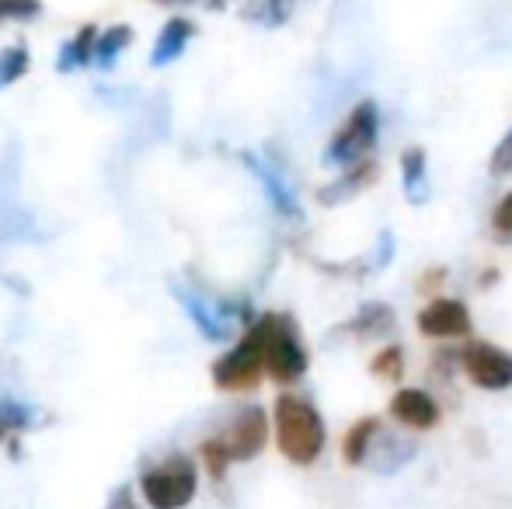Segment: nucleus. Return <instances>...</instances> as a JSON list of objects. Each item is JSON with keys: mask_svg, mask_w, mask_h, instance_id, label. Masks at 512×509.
Instances as JSON below:
<instances>
[{"mask_svg": "<svg viewBox=\"0 0 512 509\" xmlns=\"http://www.w3.org/2000/svg\"><path fill=\"white\" fill-rule=\"evenodd\" d=\"M272 426H276V447L297 468H310L328 447V426L317 405L304 394H279L272 408Z\"/></svg>", "mask_w": 512, "mask_h": 509, "instance_id": "f257e3e1", "label": "nucleus"}, {"mask_svg": "<svg viewBox=\"0 0 512 509\" xmlns=\"http://www.w3.org/2000/svg\"><path fill=\"white\" fill-rule=\"evenodd\" d=\"M380 129H384V116H380L377 98H359L349 109V116L328 136V147H324L321 161L335 171L349 168L356 161H366V157L377 154Z\"/></svg>", "mask_w": 512, "mask_h": 509, "instance_id": "f03ea898", "label": "nucleus"}, {"mask_svg": "<svg viewBox=\"0 0 512 509\" xmlns=\"http://www.w3.org/2000/svg\"><path fill=\"white\" fill-rule=\"evenodd\" d=\"M262 321H265V374L283 387L304 381L310 356L304 339H300L297 321L290 314H276V311L262 314Z\"/></svg>", "mask_w": 512, "mask_h": 509, "instance_id": "7ed1b4c3", "label": "nucleus"}, {"mask_svg": "<svg viewBox=\"0 0 512 509\" xmlns=\"http://www.w3.org/2000/svg\"><path fill=\"white\" fill-rule=\"evenodd\" d=\"M199 471L189 454H168L140 475V492L150 509H185L196 499Z\"/></svg>", "mask_w": 512, "mask_h": 509, "instance_id": "20e7f679", "label": "nucleus"}, {"mask_svg": "<svg viewBox=\"0 0 512 509\" xmlns=\"http://www.w3.org/2000/svg\"><path fill=\"white\" fill-rule=\"evenodd\" d=\"M265 377V321L255 318L234 349L213 363V384L227 394L255 391Z\"/></svg>", "mask_w": 512, "mask_h": 509, "instance_id": "39448f33", "label": "nucleus"}, {"mask_svg": "<svg viewBox=\"0 0 512 509\" xmlns=\"http://www.w3.org/2000/svg\"><path fill=\"white\" fill-rule=\"evenodd\" d=\"M460 374L467 377L474 387L488 394H502L512 387V353L488 339H467L457 349Z\"/></svg>", "mask_w": 512, "mask_h": 509, "instance_id": "423d86ee", "label": "nucleus"}, {"mask_svg": "<svg viewBox=\"0 0 512 509\" xmlns=\"http://www.w3.org/2000/svg\"><path fill=\"white\" fill-rule=\"evenodd\" d=\"M415 328L429 342H467L474 339V314L460 297H432L415 314Z\"/></svg>", "mask_w": 512, "mask_h": 509, "instance_id": "0eeeda50", "label": "nucleus"}, {"mask_svg": "<svg viewBox=\"0 0 512 509\" xmlns=\"http://www.w3.org/2000/svg\"><path fill=\"white\" fill-rule=\"evenodd\" d=\"M220 440L227 443L230 450V461H255L258 454L265 450L269 443V415L265 408L258 405H248L230 419V426L220 433Z\"/></svg>", "mask_w": 512, "mask_h": 509, "instance_id": "6e6552de", "label": "nucleus"}, {"mask_svg": "<svg viewBox=\"0 0 512 509\" xmlns=\"http://www.w3.org/2000/svg\"><path fill=\"white\" fill-rule=\"evenodd\" d=\"M387 415L398 426L415 429V433H429L443 422V405L436 401V394L425 387H398L387 401Z\"/></svg>", "mask_w": 512, "mask_h": 509, "instance_id": "1a4fd4ad", "label": "nucleus"}, {"mask_svg": "<svg viewBox=\"0 0 512 509\" xmlns=\"http://www.w3.org/2000/svg\"><path fill=\"white\" fill-rule=\"evenodd\" d=\"M241 161H244V168L255 175V182L262 185L265 199H269L272 210H276L279 217L293 220V224H297V220H304V206H300L297 192H293V185L286 182V175L276 168V164L265 161V157H258V154H251V150H244Z\"/></svg>", "mask_w": 512, "mask_h": 509, "instance_id": "9d476101", "label": "nucleus"}, {"mask_svg": "<svg viewBox=\"0 0 512 509\" xmlns=\"http://www.w3.org/2000/svg\"><path fill=\"white\" fill-rule=\"evenodd\" d=\"M377 178H380V161L377 157H366V161H356V164H349V168L338 171L328 185L317 189L314 199L321 206H342V203H349V199L370 192V185H377Z\"/></svg>", "mask_w": 512, "mask_h": 509, "instance_id": "9b49d317", "label": "nucleus"}, {"mask_svg": "<svg viewBox=\"0 0 512 509\" xmlns=\"http://www.w3.org/2000/svg\"><path fill=\"white\" fill-rule=\"evenodd\" d=\"M171 290H175V297L182 300V307L192 318V325H196L209 342L227 339L230 325H234V311H230V304H213V300L199 297L196 290H185V286H171Z\"/></svg>", "mask_w": 512, "mask_h": 509, "instance_id": "f8f14e48", "label": "nucleus"}, {"mask_svg": "<svg viewBox=\"0 0 512 509\" xmlns=\"http://www.w3.org/2000/svg\"><path fill=\"white\" fill-rule=\"evenodd\" d=\"M398 171H401V192H405L408 206H425L432 196V182H429V154H425L422 143H411L401 150L398 157Z\"/></svg>", "mask_w": 512, "mask_h": 509, "instance_id": "ddd939ff", "label": "nucleus"}, {"mask_svg": "<svg viewBox=\"0 0 512 509\" xmlns=\"http://www.w3.org/2000/svg\"><path fill=\"white\" fill-rule=\"evenodd\" d=\"M342 332L356 335V339H391L398 332V314H394L391 304L384 300H366L359 304V311L345 321Z\"/></svg>", "mask_w": 512, "mask_h": 509, "instance_id": "4468645a", "label": "nucleus"}, {"mask_svg": "<svg viewBox=\"0 0 512 509\" xmlns=\"http://www.w3.org/2000/svg\"><path fill=\"white\" fill-rule=\"evenodd\" d=\"M380 433H384V419H380V415H363V419H356L342 436V461L349 464V468L366 464L370 461L373 443L380 440Z\"/></svg>", "mask_w": 512, "mask_h": 509, "instance_id": "2eb2a0df", "label": "nucleus"}, {"mask_svg": "<svg viewBox=\"0 0 512 509\" xmlns=\"http://www.w3.org/2000/svg\"><path fill=\"white\" fill-rule=\"evenodd\" d=\"M418 454V443L408 440V436H394V433H380V440L373 443L370 450V468L377 471V475H394V471H401L411 457Z\"/></svg>", "mask_w": 512, "mask_h": 509, "instance_id": "dca6fc26", "label": "nucleus"}, {"mask_svg": "<svg viewBox=\"0 0 512 509\" xmlns=\"http://www.w3.org/2000/svg\"><path fill=\"white\" fill-rule=\"evenodd\" d=\"M192 35H196V21L171 18L168 25L161 28V35H157L154 53H150V63H154V67H168V63H175L178 56L185 53V46L192 42Z\"/></svg>", "mask_w": 512, "mask_h": 509, "instance_id": "f3484780", "label": "nucleus"}, {"mask_svg": "<svg viewBox=\"0 0 512 509\" xmlns=\"http://www.w3.org/2000/svg\"><path fill=\"white\" fill-rule=\"evenodd\" d=\"M95 42H98L95 25H84L81 32H77L74 39H70L67 46H63V53H60V60H56V67H60L63 74H70V70L84 67L88 60H95Z\"/></svg>", "mask_w": 512, "mask_h": 509, "instance_id": "a211bd4d", "label": "nucleus"}, {"mask_svg": "<svg viewBox=\"0 0 512 509\" xmlns=\"http://www.w3.org/2000/svg\"><path fill=\"white\" fill-rule=\"evenodd\" d=\"M405 367L408 363H405V346H401V342H387V346L370 360V374L387 384H398L401 377H405Z\"/></svg>", "mask_w": 512, "mask_h": 509, "instance_id": "6ab92c4d", "label": "nucleus"}, {"mask_svg": "<svg viewBox=\"0 0 512 509\" xmlns=\"http://www.w3.org/2000/svg\"><path fill=\"white\" fill-rule=\"evenodd\" d=\"M133 42V28L129 25H112V28H105L102 35H98V42H95V60L102 63V67H115V60H119V53L122 49Z\"/></svg>", "mask_w": 512, "mask_h": 509, "instance_id": "aec40b11", "label": "nucleus"}, {"mask_svg": "<svg viewBox=\"0 0 512 509\" xmlns=\"http://www.w3.org/2000/svg\"><path fill=\"white\" fill-rule=\"evenodd\" d=\"M199 457H203V464H206V471H209V478L213 482H223L227 478V471H230V450H227V443L220 440V436H209V440H203V447H199Z\"/></svg>", "mask_w": 512, "mask_h": 509, "instance_id": "412c9836", "label": "nucleus"}, {"mask_svg": "<svg viewBox=\"0 0 512 509\" xmlns=\"http://www.w3.org/2000/svg\"><path fill=\"white\" fill-rule=\"evenodd\" d=\"M488 227H492V238L499 241L502 248H512V189L502 192L499 203L492 206Z\"/></svg>", "mask_w": 512, "mask_h": 509, "instance_id": "4be33fe9", "label": "nucleus"}, {"mask_svg": "<svg viewBox=\"0 0 512 509\" xmlns=\"http://www.w3.org/2000/svg\"><path fill=\"white\" fill-rule=\"evenodd\" d=\"M28 49L25 46H11L0 53V88H11L14 81L28 74Z\"/></svg>", "mask_w": 512, "mask_h": 509, "instance_id": "5701e85b", "label": "nucleus"}, {"mask_svg": "<svg viewBox=\"0 0 512 509\" xmlns=\"http://www.w3.org/2000/svg\"><path fill=\"white\" fill-rule=\"evenodd\" d=\"M394 252H398V241H394V231H380L377 234V245H373L370 258H366V265H370V272H384L387 265L394 262Z\"/></svg>", "mask_w": 512, "mask_h": 509, "instance_id": "b1692460", "label": "nucleus"}, {"mask_svg": "<svg viewBox=\"0 0 512 509\" xmlns=\"http://www.w3.org/2000/svg\"><path fill=\"white\" fill-rule=\"evenodd\" d=\"M488 175L492 178H509L512 175V126L506 129V136L495 143L492 157H488Z\"/></svg>", "mask_w": 512, "mask_h": 509, "instance_id": "393cba45", "label": "nucleus"}, {"mask_svg": "<svg viewBox=\"0 0 512 509\" xmlns=\"http://www.w3.org/2000/svg\"><path fill=\"white\" fill-rule=\"evenodd\" d=\"M32 422V412L25 405H14V401H4L0 405V440H4L11 429H25Z\"/></svg>", "mask_w": 512, "mask_h": 509, "instance_id": "a878e982", "label": "nucleus"}, {"mask_svg": "<svg viewBox=\"0 0 512 509\" xmlns=\"http://www.w3.org/2000/svg\"><path fill=\"white\" fill-rule=\"evenodd\" d=\"M293 7H297V0H262V7L251 14H258L262 21H269V25H286L293 14Z\"/></svg>", "mask_w": 512, "mask_h": 509, "instance_id": "bb28decb", "label": "nucleus"}, {"mask_svg": "<svg viewBox=\"0 0 512 509\" xmlns=\"http://www.w3.org/2000/svg\"><path fill=\"white\" fill-rule=\"evenodd\" d=\"M39 11V0H0V18H35Z\"/></svg>", "mask_w": 512, "mask_h": 509, "instance_id": "cd10ccee", "label": "nucleus"}, {"mask_svg": "<svg viewBox=\"0 0 512 509\" xmlns=\"http://www.w3.org/2000/svg\"><path fill=\"white\" fill-rule=\"evenodd\" d=\"M446 283V269H429V272H422V279H418V293H429V300L432 297H439V286Z\"/></svg>", "mask_w": 512, "mask_h": 509, "instance_id": "c85d7f7f", "label": "nucleus"}, {"mask_svg": "<svg viewBox=\"0 0 512 509\" xmlns=\"http://www.w3.org/2000/svg\"><path fill=\"white\" fill-rule=\"evenodd\" d=\"M112 509H136V503L129 499V489H119V492H115Z\"/></svg>", "mask_w": 512, "mask_h": 509, "instance_id": "c756f323", "label": "nucleus"}, {"mask_svg": "<svg viewBox=\"0 0 512 509\" xmlns=\"http://www.w3.org/2000/svg\"><path fill=\"white\" fill-rule=\"evenodd\" d=\"M495 283H499V272H495V269H488L485 279H478V286H485V290H488V286H495Z\"/></svg>", "mask_w": 512, "mask_h": 509, "instance_id": "7c9ffc66", "label": "nucleus"}, {"mask_svg": "<svg viewBox=\"0 0 512 509\" xmlns=\"http://www.w3.org/2000/svg\"><path fill=\"white\" fill-rule=\"evenodd\" d=\"M154 4H185V0H154Z\"/></svg>", "mask_w": 512, "mask_h": 509, "instance_id": "2f4dec72", "label": "nucleus"}]
</instances>
